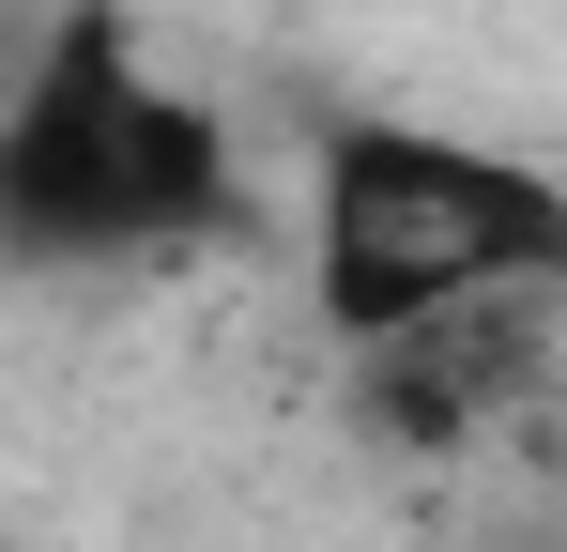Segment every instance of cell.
<instances>
[{"instance_id":"3957f363","label":"cell","mask_w":567,"mask_h":552,"mask_svg":"<svg viewBox=\"0 0 567 552\" xmlns=\"http://www.w3.org/2000/svg\"><path fill=\"white\" fill-rule=\"evenodd\" d=\"M553 292H567V276H537V292H475V307H430V323L369 338V354H353L369 430L414 446V460H461V446H491V430H522L537 384H553Z\"/></svg>"},{"instance_id":"7a4b0ae2","label":"cell","mask_w":567,"mask_h":552,"mask_svg":"<svg viewBox=\"0 0 567 552\" xmlns=\"http://www.w3.org/2000/svg\"><path fill=\"white\" fill-rule=\"evenodd\" d=\"M567 276V184L445 139V123H338L322 139V323L369 354L430 307Z\"/></svg>"},{"instance_id":"277c9868","label":"cell","mask_w":567,"mask_h":552,"mask_svg":"<svg viewBox=\"0 0 567 552\" xmlns=\"http://www.w3.org/2000/svg\"><path fill=\"white\" fill-rule=\"evenodd\" d=\"M0 552H16V538H0Z\"/></svg>"},{"instance_id":"6da1fadb","label":"cell","mask_w":567,"mask_h":552,"mask_svg":"<svg viewBox=\"0 0 567 552\" xmlns=\"http://www.w3.org/2000/svg\"><path fill=\"white\" fill-rule=\"evenodd\" d=\"M230 215H246L230 123L154 78L107 0H78V16L31 47V78L0 92V262L107 276V262L215 246Z\"/></svg>"}]
</instances>
